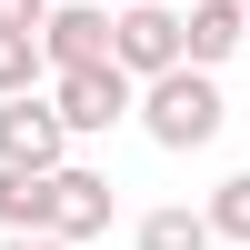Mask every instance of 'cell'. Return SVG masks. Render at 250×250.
Here are the masks:
<instances>
[{
	"instance_id": "obj_5",
	"label": "cell",
	"mask_w": 250,
	"mask_h": 250,
	"mask_svg": "<svg viewBox=\"0 0 250 250\" xmlns=\"http://www.w3.org/2000/svg\"><path fill=\"white\" fill-rule=\"evenodd\" d=\"M40 50H50V70L120 60V50H110V0H50V20H40Z\"/></svg>"
},
{
	"instance_id": "obj_3",
	"label": "cell",
	"mask_w": 250,
	"mask_h": 250,
	"mask_svg": "<svg viewBox=\"0 0 250 250\" xmlns=\"http://www.w3.org/2000/svg\"><path fill=\"white\" fill-rule=\"evenodd\" d=\"M0 160H20V170H60V160H70V120H60L50 80L0 100Z\"/></svg>"
},
{
	"instance_id": "obj_13",
	"label": "cell",
	"mask_w": 250,
	"mask_h": 250,
	"mask_svg": "<svg viewBox=\"0 0 250 250\" xmlns=\"http://www.w3.org/2000/svg\"><path fill=\"white\" fill-rule=\"evenodd\" d=\"M0 250H70L60 230H0Z\"/></svg>"
},
{
	"instance_id": "obj_4",
	"label": "cell",
	"mask_w": 250,
	"mask_h": 250,
	"mask_svg": "<svg viewBox=\"0 0 250 250\" xmlns=\"http://www.w3.org/2000/svg\"><path fill=\"white\" fill-rule=\"evenodd\" d=\"M110 50H120V70H130V80L190 60V40H180V0H120V10H110Z\"/></svg>"
},
{
	"instance_id": "obj_8",
	"label": "cell",
	"mask_w": 250,
	"mask_h": 250,
	"mask_svg": "<svg viewBox=\"0 0 250 250\" xmlns=\"http://www.w3.org/2000/svg\"><path fill=\"white\" fill-rule=\"evenodd\" d=\"M140 250H220V230H210V210H190V200H170V210H140V230H130Z\"/></svg>"
},
{
	"instance_id": "obj_9",
	"label": "cell",
	"mask_w": 250,
	"mask_h": 250,
	"mask_svg": "<svg viewBox=\"0 0 250 250\" xmlns=\"http://www.w3.org/2000/svg\"><path fill=\"white\" fill-rule=\"evenodd\" d=\"M40 220H50V170L0 160V230H40Z\"/></svg>"
},
{
	"instance_id": "obj_10",
	"label": "cell",
	"mask_w": 250,
	"mask_h": 250,
	"mask_svg": "<svg viewBox=\"0 0 250 250\" xmlns=\"http://www.w3.org/2000/svg\"><path fill=\"white\" fill-rule=\"evenodd\" d=\"M40 80H50L40 30H0V100H10V90H40Z\"/></svg>"
},
{
	"instance_id": "obj_7",
	"label": "cell",
	"mask_w": 250,
	"mask_h": 250,
	"mask_svg": "<svg viewBox=\"0 0 250 250\" xmlns=\"http://www.w3.org/2000/svg\"><path fill=\"white\" fill-rule=\"evenodd\" d=\"M180 40H190L200 70L240 60V40H250V0H180Z\"/></svg>"
},
{
	"instance_id": "obj_6",
	"label": "cell",
	"mask_w": 250,
	"mask_h": 250,
	"mask_svg": "<svg viewBox=\"0 0 250 250\" xmlns=\"http://www.w3.org/2000/svg\"><path fill=\"white\" fill-rule=\"evenodd\" d=\"M110 210H120V200H110V180H100V170H80V160H60V170H50V220H40V230H60V240H100V230H110Z\"/></svg>"
},
{
	"instance_id": "obj_14",
	"label": "cell",
	"mask_w": 250,
	"mask_h": 250,
	"mask_svg": "<svg viewBox=\"0 0 250 250\" xmlns=\"http://www.w3.org/2000/svg\"><path fill=\"white\" fill-rule=\"evenodd\" d=\"M110 10H120V0H110Z\"/></svg>"
},
{
	"instance_id": "obj_11",
	"label": "cell",
	"mask_w": 250,
	"mask_h": 250,
	"mask_svg": "<svg viewBox=\"0 0 250 250\" xmlns=\"http://www.w3.org/2000/svg\"><path fill=\"white\" fill-rule=\"evenodd\" d=\"M200 210H210V230H220V240H240V250H250V170H230Z\"/></svg>"
},
{
	"instance_id": "obj_1",
	"label": "cell",
	"mask_w": 250,
	"mask_h": 250,
	"mask_svg": "<svg viewBox=\"0 0 250 250\" xmlns=\"http://www.w3.org/2000/svg\"><path fill=\"white\" fill-rule=\"evenodd\" d=\"M140 130L160 140V150H210L220 130H230V100H220V70H200V60H170V70L140 80Z\"/></svg>"
},
{
	"instance_id": "obj_2",
	"label": "cell",
	"mask_w": 250,
	"mask_h": 250,
	"mask_svg": "<svg viewBox=\"0 0 250 250\" xmlns=\"http://www.w3.org/2000/svg\"><path fill=\"white\" fill-rule=\"evenodd\" d=\"M50 100H60V120H70V140H100V130H120V120L140 110V80L120 70V60H90V70H50Z\"/></svg>"
},
{
	"instance_id": "obj_12",
	"label": "cell",
	"mask_w": 250,
	"mask_h": 250,
	"mask_svg": "<svg viewBox=\"0 0 250 250\" xmlns=\"http://www.w3.org/2000/svg\"><path fill=\"white\" fill-rule=\"evenodd\" d=\"M50 20V0H0V30H40Z\"/></svg>"
}]
</instances>
